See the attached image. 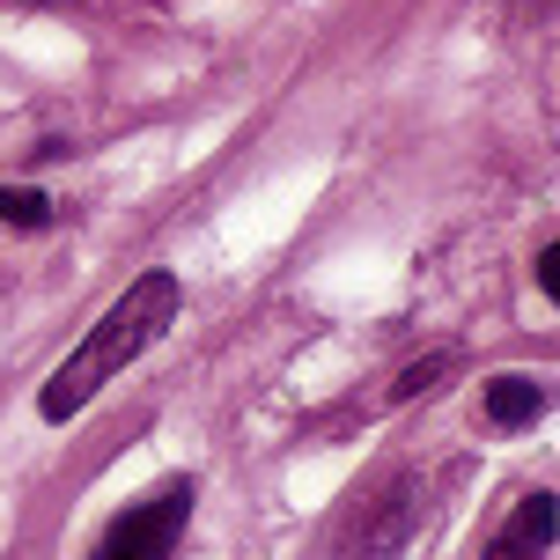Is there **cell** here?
Returning a JSON list of instances; mask_svg holds the SVG:
<instances>
[{
	"instance_id": "obj_6",
	"label": "cell",
	"mask_w": 560,
	"mask_h": 560,
	"mask_svg": "<svg viewBox=\"0 0 560 560\" xmlns=\"http://www.w3.org/2000/svg\"><path fill=\"white\" fill-rule=\"evenodd\" d=\"M435 376H450V354H428V362H413V369H398V384H392V398H420V392H435Z\"/></svg>"
},
{
	"instance_id": "obj_5",
	"label": "cell",
	"mask_w": 560,
	"mask_h": 560,
	"mask_svg": "<svg viewBox=\"0 0 560 560\" xmlns=\"http://www.w3.org/2000/svg\"><path fill=\"white\" fill-rule=\"evenodd\" d=\"M0 222L8 229H52L59 207L37 192V185H0Z\"/></svg>"
},
{
	"instance_id": "obj_7",
	"label": "cell",
	"mask_w": 560,
	"mask_h": 560,
	"mask_svg": "<svg viewBox=\"0 0 560 560\" xmlns=\"http://www.w3.org/2000/svg\"><path fill=\"white\" fill-rule=\"evenodd\" d=\"M538 295H560V244H538Z\"/></svg>"
},
{
	"instance_id": "obj_3",
	"label": "cell",
	"mask_w": 560,
	"mask_h": 560,
	"mask_svg": "<svg viewBox=\"0 0 560 560\" xmlns=\"http://www.w3.org/2000/svg\"><path fill=\"white\" fill-rule=\"evenodd\" d=\"M487 560H553V494H546V487L509 509V524L494 532Z\"/></svg>"
},
{
	"instance_id": "obj_4",
	"label": "cell",
	"mask_w": 560,
	"mask_h": 560,
	"mask_svg": "<svg viewBox=\"0 0 560 560\" xmlns=\"http://www.w3.org/2000/svg\"><path fill=\"white\" fill-rule=\"evenodd\" d=\"M546 413V384L538 376H494L487 384V420L494 428H524V420Z\"/></svg>"
},
{
	"instance_id": "obj_1",
	"label": "cell",
	"mask_w": 560,
	"mask_h": 560,
	"mask_svg": "<svg viewBox=\"0 0 560 560\" xmlns=\"http://www.w3.org/2000/svg\"><path fill=\"white\" fill-rule=\"evenodd\" d=\"M177 310H185V288H177V273H140L126 295H118L96 325H89V339L67 354V362L45 376V392H37V413L45 420H74L89 406V398L104 392L112 376H126V369L155 347V339L177 325Z\"/></svg>"
},
{
	"instance_id": "obj_2",
	"label": "cell",
	"mask_w": 560,
	"mask_h": 560,
	"mask_svg": "<svg viewBox=\"0 0 560 560\" xmlns=\"http://www.w3.org/2000/svg\"><path fill=\"white\" fill-rule=\"evenodd\" d=\"M192 516V479H163L155 494H140L112 516V532L96 538V560H170Z\"/></svg>"
}]
</instances>
